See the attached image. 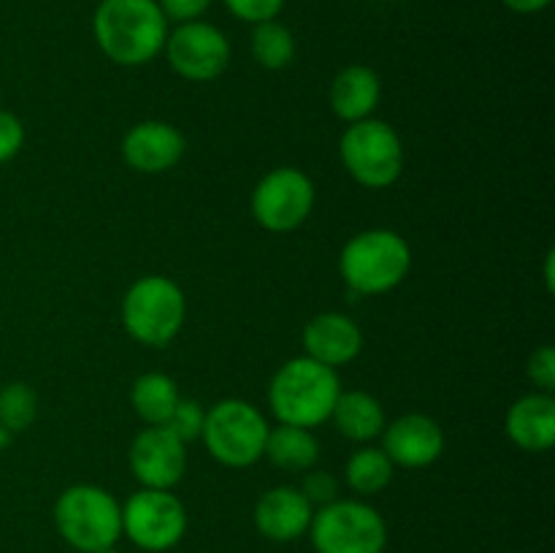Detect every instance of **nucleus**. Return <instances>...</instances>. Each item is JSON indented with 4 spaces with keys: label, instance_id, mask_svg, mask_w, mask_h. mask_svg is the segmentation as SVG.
<instances>
[{
    "label": "nucleus",
    "instance_id": "1",
    "mask_svg": "<svg viewBox=\"0 0 555 553\" xmlns=\"http://www.w3.org/2000/svg\"><path fill=\"white\" fill-rule=\"evenodd\" d=\"M92 33L112 63L135 68L163 52L168 20L157 0H101L92 16Z\"/></svg>",
    "mask_w": 555,
    "mask_h": 553
},
{
    "label": "nucleus",
    "instance_id": "2",
    "mask_svg": "<svg viewBox=\"0 0 555 553\" xmlns=\"http://www.w3.org/2000/svg\"><path fill=\"white\" fill-rule=\"evenodd\" d=\"M339 394L341 383L336 369L304 356L291 358L276 369L269 385V404L280 423L314 428L328 421Z\"/></svg>",
    "mask_w": 555,
    "mask_h": 553
},
{
    "label": "nucleus",
    "instance_id": "3",
    "mask_svg": "<svg viewBox=\"0 0 555 553\" xmlns=\"http://www.w3.org/2000/svg\"><path fill=\"white\" fill-rule=\"evenodd\" d=\"M412 266V249L396 231L372 228L345 244L339 271L356 296H377L404 282Z\"/></svg>",
    "mask_w": 555,
    "mask_h": 553
},
{
    "label": "nucleus",
    "instance_id": "4",
    "mask_svg": "<svg viewBox=\"0 0 555 553\" xmlns=\"http://www.w3.org/2000/svg\"><path fill=\"white\" fill-rule=\"evenodd\" d=\"M54 526L74 551L98 553L122 537V504L106 488L79 483L54 502Z\"/></svg>",
    "mask_w": 555,
    "mask_h": 553
},
{
    "label": "nucleus",
    "instance_id": "5",
    "mask_svg": "<svg viewBox=\"0 0 555 553\" xmlns=\"http://www.w3.org/2000/svg\"><path fill=\"white\" fill-rule=\"evenodd\" d=\"M188 301L182 287L160 274L135 280L122 298V325L146 347H166L182 331Z\"/></svg>",
    "mask_w": 555,
    "mask_h": 553
},
{
    "label": "nucleus",
    "instance_id": "6",
    "mask_svg": "<svg viewBox=\"0 0 555 553\" xmlns=\"http://www.w3.org/2000/svg\"><path fill=\"white\" fill-rule=\"evenodd\" d=\"M307 535L318 553H385L388 545V524L361 499H334L318 507Z\"/></svg>",
    "mask_w": 555,
    "mask_h": 553
},
{
    "label": "nucleus",
    "instance_id": "7",
    "mask_svg": "<svg viewBox=\"0 0 555 553\" xmlns=\"http://www.w3.org/2000/svg\"><path fill=\"white\" fill-rule=\"evenodd\" d=\"M339 155L350 177L369 190L390 188L404 171V146L399 133L383 119L350 123L341 136Z\"/></svg>",
    "mask_w": 555,
    "mask_h": 553
},
{
    "label": "nucleus",
    "instance_id": "8",
    "mask_svg": "<svg viewBox=\"0 0 555 553\" xmlns=\"http://www.w3.org/2000/svg\"><path fill=\"white\" fill-rule=\"evenodd\" d=\"M269 423L249 401L222 399L206 412L201 439L220 464L244 470L263 459Z\"/></svg>",
    "mask_w": 555,
    "mask_h": 553
},
{
    "label": "nucleus",
    "instance_id": "9",
    "mask_svg": "<svg viewBox=\"0 0 555 553\" xmlns=\"http://www.w3.org/2000/svg\"><path fill=\"white\" fill-rule=\"evenodd\" d=\"M188 531L182 499L160 488H141L122 504V535L150 553L171 551Z\"/></svg>",
    "mask_w": 555,
    "mask_h": 553
},
{
    "label": "nucleus",
    "instance_id": "10",
    "mask_svg": "<svg viewBox=\"0 0 555 553\" xmlns=\"http://www.w3.org/2000/svg\"><path fill=\"white\" fill-rule=\"evenodd\" d=\"M314 206V184L291 166L266 173L253 190V217L271 233H291L304 226Z\"/></svg>",
    "mask_w": 555,
    "mask_h": 553
},
{
    "label": "nucleus",
    "instance_id": "11",
    "mask_svg": "<svg viewBox=\"0 0 555 553\" xmlns=\"http://www.w3.org/2000/svg\"><path fill=\"white\" fill-rule=\"evenodd\" d=\"M166 57L171 68L188 81H215L231 63V43L220 27L209 22H182L166 38Z\"/></svg>",
    "mask_w": 555,
    "mask_h": 553
},
{
    "label": "nucleus",
    "instance_id": "12",
    "mask_svg": "<svg viewBox=\"0 0 555 553\" xmlns=\"http://www.w3.org/2000/svg\"><path fill=\"white\" fill-rule=\"evenodd\" d=\"M166 426H146L130 445V470L141 488L171 491L188 470V450Z\"/></svg>",
    "mask_w": 555,
    "mask_h": 553
},
{
    "label": "nucleus",
    "instance_id": "13",
    "mask_svg": "<svg viewBox=\"0 0 555 553\" xmlns=\"http://www.w3.org/2000/svg\"><path fill=\"white\" fill-rule=\"evenodd\" d=\"M383 450L393 466L423 470L442 455L444 432L434 417L410 412L383 428Z\"/></svg>",
    "mask_w": 555,
    "mask_h": 553
},
{
    "label": "nucleus",
    "instance_id": "14",
    "mask_svg": "<svg viewBox=\"0 0 555 553\" xmlns=\"http://www.w3.org/2000/svg\"><path fill=\"white\" fill-rule=\"evenodd\" d=\"M184 155V136L173 125L146 119L133 125L122 139V157L139 173L171 171Z\"/></svg>",
    "mask_w": 555,
    "mask_h": 553
},
{
    "label": "nucleus",
    "instance_id": "15",
    "mask_svg": "<svg viewBox=\"0 0 555 553\" xmlns=\"http://www.w3.org/2000/svg\"><path fill=\"white\" fill-rule=\"evenodd\" d=\"M314 504L301 493V488L276 486L269 488L255 504V526L271 542H293L304 537L312 524Z\"/></svg>",
    "mask_w": 555,
    "mask_h": 553
},
{
    "label": "nucleus",
    "instance_id": "16",
    "mask_svg": "<svg viewBox=\"0 0 555 553\" xmlns=\"http://www.w3.org/2000/svg\"><path fill=\"white\" fill-rule=\"evenodd\" d=\"M304 350L312 361L323 363V366L339 369L345 363L356 361L358 352L363 350V334L341 312H323L314 314L304 329Z\"/></svg>",
    "mask_w": 555,
    "mask_h": 553
},
{
    "label": "nucleus",
    "instance_id": "17",
    "mask_svg": "<svg viewBox=\"0 0 555 553\" xmlns=\"http://www.w3.org/2000/svg\"><path fill=\"white\" fill-rule=\"evenodd\" d=\"M507 437L529 453H545L555 442V399L551 394H529L507 412Z\"/></svg>",
    "mask_w": 555,
    "mask_h": 553
},
{
    "label": "nucleus",
    "instance_id": "18",
    "mask_svg": "<svg viewBox=\"0 0 555 553\" xmlns=\"http://www.w3.org/2000/svg\"><path fill=\"white\" fill-rule=\"evenodd\" d=\"M383 85L379 76L366 65H347L331 85V108L345 123H361L377 108Z\"/></svg>",
    "mask_w": 555,
    "mask_h": 553
},
{
    "label": "nucleus",
    "instance_id": "19",
    "mask_svg": "<svg viewBox=\"0 0 555 553\" xmlns=\"http://www.w3.org/2000/svg\"><path fill=\"white\" fill-rule=\"evenodd\" d=\"M331 417H334L336 428L356 442H369V439L379 437L385 428L383 404L366 390H341Z\"/></svg>",
    "mask_w": 555,
    "mask_h": 553
},
{
    "label": "nucleus",
    "instance_id": "20",
    "mask_svg": "<svg viewBox=\"0 0 555 553\" xmlns=\"http://www.w3.org/2000/svg\"><path fill=\"white\" fill-rule=\"evenodd\" d=\"M263 455L285 472H307L318 464L320 442L309 428L280 423L276 428H269Z\"/></svg>",
    "mask_w": 555,
    "mask_h": 553
},
{
    "label": "nucleus",
    "instance_id": "21",
    "mask_svg": "<svg viewBox=\"0 0 555 553\" xmlns=\"http://www.w3.org/2000/svg\"><path fill=\"white\" fill-rule=\"evenodd\" d=\"M179 399L182 396H179L177 383L163 372L141 374L130 390V404L146 426H166Z\"/></svg>",
    "mask_w": 555,
    "mask_h": 553
},
{
    "label": "nucleus",
    "instance_id": "22",
    "mask_svg": "<svg viewBox=\"0 0 555 553\" xmlns=\"http://www.w3.org/2000/svg\"><path fill=\"white\" fill-rule=\"evenodd\" d=\"M345 475L352 491L361 497H374L393 480V461L385 455L383 448H361L350 455Z\"/></svg>",
    "mask_w": 555,
    "mask_h": 553
},
{
    "label": "nucleus",
    "instance_id": "23",
    "mask_svg": "<svg viewBox=\"0 0 555 553\" xmlns=\"http://www.w3.org/2000/svg\"><path fill=\"white\" fill-rule=\"evenodd\" d=\"M249 49H253V57L263 68L282 70L296 57V38H293V33L282 22L269 20L255 25L253 38H249Z\"/></svg>",
    "mask_w": 555,
    "mask_h": 553
},
{
    "label": "nucleus",
    "instance_id": "24",
    "mask_svg": "<svg viewBox=\"0 0 555 553\" xmlns=\"http://www.w3.org/2000/svg\"><path fill=\"white\" fill-rule=\"evenodd\" d=\"M38 415V396L30 385L9 383L0 388V426L9 434L30 428Z\"/></svg>",
    "mask_w": 555,
    "mask_h": 553
},
{
    "label": "nucleus",
    "instance_id": "25",
    "mask_svg": "<svg viewBox=\"0 0 555 553\" xmlns=\"http://www.w3.org/2000/svg\"><path fill=\"white\" fill-rule=\"evenodd\" d=\"M206 410L195 399H179V404L173 407L171 417H168L166 428H171L182 442H193L204 432Z\"/></svg>",
    "mask_w": 555,
    "mask_h": 553
},
{
    "label": "nucleus",
    "instance_id": "26",
    "mask_svg": "<svg viewBox=\"0 0 555 553\" xmlns=\"http://www.w3.org/2000/svg\"><path fill=\"white\" fill-rule=\"evenodd\" d=\"M222 3H225V9L236 20L249 22V25H260V22L276 20L285 0H222Z\"/></svg>",
    "mask_w": 555,
    "mask_h": 553
},
{
    "label": "nucleus",
    "instance_id": "27",
    "mask_svg": "<svg viewBox=\"0 0 555 553\" xmlns=\"http://www.w3.org/2000/svg\"><path fill=\"white\" fill-rule=\"evenodd\" d=\"M301 493L309 499L312 504L323 507V504H331L336 497H339V483L331 472H309L304 477Z\"/></svg>",
    "mask_w": 555,
    "mask_h": 553
},
{
    "label": "nucleus",
    "instance_id": "28",
    "mask_svg": "<svg viewBox=\"0 0 555 553\" xmlns=\"http://www.w3.org/2000/svg\"><path fill=\"white\" fill-rule=\"evenodd\" d=\"M529 377L540 385L542 394H553L555 388V350L551 345H542L529 358Z\"/></svg>",
    "mask_w": 555,
    "mask_h": 553
},
{
    "label": "nucleus",
    "instance_id": "29",
    "mask_svg": "<svg viewBox=\"0 0 555 553\" xmlns=\"http://www.w3.org/2000/svg\"><path fill=\"white\" fill-rule=\"evenodd\" d=\"M22 144H25V128L20 117L0 108V163H9L22 150Z\"/></svg>",
    "mask_w": 555,
    "mask_h": 553
},
{
    "label": "nucleus",
    "instance_id": "30",
    "mask_svg": "<svg viewBox=\"0 0 555 553\" xmlns=\"http://www.w3.org/2000/svg\"><path fill=\"white\" fill-rule=\"evenodd\" d=\"M160 11L166 14V20L173 22H195L206 9L211 5V0H157Z\"/></svg>",
    "mask_w": 555,
    "mask_h": 553
},
{
    "label": "nucleus",
    "instance_id": "31",
    "mask_svg": "<svg viewBox=\"0 0 555 553\" xmlns=\"http://www.w3.org/2000/svg\"><path fill=\"white\" fill-rule=\"evenodd\" d=\"M502 3L515 14H537V11H545L553 0H502Z\"/></svg>",
    "mask_w": 555,
    "mask_h": 553
},
{
    "label": "nucleus",
    "instance_id": "32",
    "mask_svg": "<svg viewBox=\"0 0 555 553\" xmlns=\"http://www.w3.org/2000/svg\"><path fill=\"white\" fill-rule=\"evenodd\" d=\"M9 437H11V434H9V432H5V428H3V426H0V450H3V448H5V445H9Z\"/></svg>",
    "mask_w": 555,
    "mask_h": 553
},
{
    "label": "nucleus",
    "instance_id": "33",
    "mask_svg": "<svg viewBox=\"0 0 555 553\" xmlns=\"http://www.w3.org/2000/svg\"><path fill=\"white\" fill-rule=\"evenodd\" d=\"M98 553H119V551H117V545H112V548H103V551H98Z\"/></svg>",
    "mask_w": 555,
    "mask_h": 553
}]
</instances>
